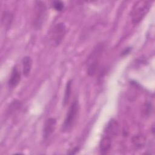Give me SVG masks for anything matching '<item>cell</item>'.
<instances>
[{
	"label": "cell",
	"instance_id": "obj_1",
	"mask_svg": "<svg viewBox=\"0 0 155 155\" xmlns=\"http://www.w3.org/2000/svg\"><path fill=\"white\" fill-rule=\"evenodd\" d=\"M105 49V44L104 42H101L97 44L90 53L85 63L87 73L88 76H93L97 73L100 66Z\"/></svg>",
	"mask_w": 155,
	"mask_h": 155
},
{
	"label": "cell",
	"instance_id": "obj_2",
	"mask_svg": "<svg viewBox=\"0 0 155 155\" xmlns=\"http://www.w3.org/2000/svg\"><path fill=\"white\" fill-rule=\"evenodd\" d=\"M47 15L48 10L45 3L41 1H35L31 19L32 26L35 30H39L42 28Z\"/></svg>",
	"mask_w": 155,
	"mask_h": 155
},
{
	"label": "cell",
	"instance_id": "obj_3",
	"mask_svg": "<svg viewBox=\"0 0 155 155\" xmlns=\"http://www.w3.org/2000/svg\"><path fill=\"white\" fill-rule=\"evenodd\" d=\"M79 113V104L77 99H74L70 104L65 117L62 125L61 130L64 133L70 131L76 123Z\"/></svg>",
	"mask_w": 155,
	"mask_h": 155
},
{
	"label": "cell",
	"instance_id": "obj_4",
	"mask_svg": "<svg viewBox=\"0 0 155 155\" xmlns=\"http://www.w3.org/2000/svg\"><path fill=\"white\" fill-rule=\"evenodd\" d=\"M67 32L65 24L59 22L56 24L48 33V41L49 44L54 47L59 46L63 41Z\"/></svg>",
	"mask_w": 155,
	"mask_h": 155
},
{
	"label": "cell",
	"instance_id": "obj_5",
	"mask_svg": "<svg viewBox=\"0 0 155 155\" xmlns=\"http://www.w3.org/2000/svg\"><path fill=\"white\" fill-rule=\"evenodd\" d=\"M151 2L150 1H137L133 6L131 12V21L133 24H137L144 18L149 12Z\"/></svg>",
	"mask_w": 155,
	"mask_h": 155
},
{
	"label": "cell",
	"instance_id": "obj_6",
	"mask_svg": "<svg viewBox=\"0 0 155 155\" xmlns=\"http://www.w3.org/2000/svg\"><path fill=\"white\" fill-rule=\"evenodd\" d=\"M56 127V119L54 117H50L47 118L42 128V137L44 140H47L54 133Z\"/></svg>",
	"mask_w": 155,
	"mask_h": 155
},
{
	"label": "cell",
	"instance_id": "obj_7",
	"mask_svg": "<svg viewBox=\"0 0 155 155\" xmlns=\"http://www.w3.org/2000/svg\"><path fill=\"white\" fill-rule=\"evenodd\" d=\"M21 80V73L17 65L13 66L10 76L8 81V85L10 88H14L18 86Z\"/></svg>",
	"mask_w": 155,
	"mask_h": 155
},
{
	"label": "cell",
	"instance_id": "obj_8",
	"mask_svg": "<svg viewBox=\"0 0 155 155\" xmlns=\"http://www.w3.org/2000/svg\"><path fill=\"white\" fill-rule=\"evenodd\" d=\"M114 137L111 136L104 133L99 144V151L102 154H107L111 149L112 140Z\"/></svg>",
	"mask_w": 155,
	"mask_h": 155
},
{
	"label": "cell",
	"instance_id": "obj_9",
	"mask_svg": "<svg viewBox=\"0 0 155 155\" xmlns=\"http://www.w3.org/2000/svg\"><path fill=\"white\" fill-rule=\"evenodd\" d=\"M22 74L25 77H28L31 72L33 65V60L29 56H25L22 59Z\"/></svg>",
	"mask_w": 155,
	"mask_h": 155
},
{
	"label": "cell",
	"instance_id": "obj_10",
	"mask_svg": "<svg viewBox=\"0 0 155 155\" xmlns=\"http://www.w3.org/2000/svg\"><path fill=\"white\" fill-rule=\"evenodd\" d=\"M13 19V15L10 12L7 10L3 12L2 14L1 22L2 26H4L5 29L8 30L10 28V25H12Z\"/></svg>",
	"mask_w": 155,
	"mask_h": 155
},
{
	"label": "cell",
	"instance_id": "obj_11",
	"mask_svg": "<svg viewBox=\"0 0 155 155\" xmlns=\"http://www.w3.org/2000/svg\"><path fill=\"white\" fill-rule=\"evenodd\" d=\"M71 90H72V80L70 79L67 82L65 90H64V94L62 100V105L64 107L66 106L70 99V96L71 94Z\"/></svg>",
	"mask_w": 155,
	"mask_h": 155
},
{
	"label": "cell",
	"instance_id": "obj_12",
	"mask_svg": "<svg viewBox=\"0 0 155 155\" xmlns=\"http://www.w3.org/2000/svg\"><path fill=\"white\" fill-rule=\"evenodd\" d=\"M142 114L145 117H150L153 112V105L150 101H147L142 106Z\"/></svg>",
	"mask_w": 155,
	"mask_h": 155
},
{
	"label": "cell",
	"instance_id": "obj_13",
	"mask_svg": "<svg viewBox=\"0 0 155 155\" xmlns=\"http://www.w3.org/2000/svg\"><path fill=\"white\" fill-rule=\"evenodd\" d=\"M52 7L57 12H62L65 8L64 2L61 1H53L51 2Z\"/></svg>",
	"mask_w": 155,
	"mask_h": 155
},
{
	"label": "cell",
	"instance_id": "obj_14",
	"mask_svg": "<svg viewBox=\"0 0 155 155\" xmlns=\"http://www.w3.org/2000/svg\"><path fill=\"white\" fill-rule=\"evenodd\" d=\"M145 138L142 136H136L133 138V142L135 146L139 148H141L145 143Z\"/></svg>",
	"mask_w": 155,
	"mask_h": 155
},
{
	"label": "cell",
	"instance_id": "obj_15",
	"mask_svg": "<svg viewBox=\"0 0 155 155\" xmlns=\"http://www.w3.org/2000/svg\"><path fill=\"white\" fill-rule=\"evenodd\" d=\"M79 147H74L72 150H70L69 152H68V154H76L79 150Z\"/></svg>",
	"mask_w": 155,
	"mask_h": 155
},
{
	"label": "cell",
	"instance_id": "obj_16",
	"mask_svg": "<svg viewBox=\"0 0 155 155\" xmlns=\"http://www.w3.org/2000/svg\"><path fill=\"white\" fill-rule=\"evenodd\" d=\"M131 50V47H127V48H126L125 49H124V50H123V51H122V53H121V55H122V56H125V55L129 54V53L130 52Z\"/></svg>",
	"mask_w": 155,
	"mask_h": 155
}]
</instances>
